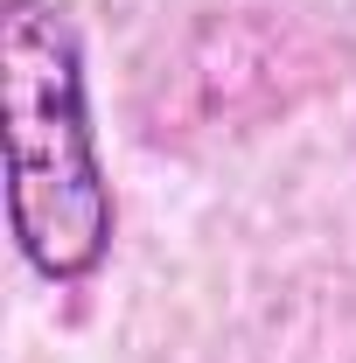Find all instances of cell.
Listing matches in <instances>:
<instances>
[{
	"label": "cell",
	"instance_id": "1",
	"mask_svg": "<svg viewBox=\"0 0 356 363\" xmlns=\"http://www.w3.org/2000/svg\"><path fill=\"white\" fill-rule=\"evenodd\" d=\"M0 140L21 259L56 286L91 279L112 252V189L84 112L77 28L49 0H7L0 14Z\"/></svg>",
	"mask_w": 356,
	"mask_h": 363
},
{
	"label": "cell",
	"instance_id": "2",
	"mask_svg": "<svg viewBox=\"0 0 356 363\" xmlns=\"http://www.w3.org/2000/svg\"><path fill=\"white\" fill-rule=\"evenodd\" d=\"M328 77H343V49L321 28L294 21V14H230V21L196 28L168 56V70H161L168 105L147 112V133L182 140L189 126L245 133L272 112H294Z\"/></svg>",
	"mask_w": 356,
	"mask_h": 363
}]
</instances>
